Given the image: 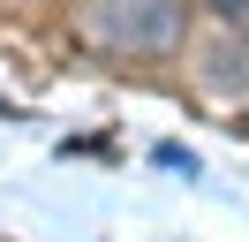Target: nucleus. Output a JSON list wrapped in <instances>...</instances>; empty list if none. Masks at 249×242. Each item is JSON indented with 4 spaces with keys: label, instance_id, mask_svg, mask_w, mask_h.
Listing matches in <instances>:
<instances>
[{
    "label": "nucleus",
    "instance_id": "f03ea898",
    "mask_svg": "<svg viewBox=\"0 0 249 242\" xmlns=\"http://www.w3.org/2000/svg\"><path fill=\"white\" fill-rule=\"evenodd\" d=\"M196 83L212 91V99H227V106H249V38H242V30H227V38L204 45Z\"/></svg>",
    "mask_w": 249,
    "mask_h": 242
},
{
    "label": "nucleus",
    "instance_id": "20e7f679",
    "mask_svg": "<svg viewBox=\"0 0 249 242\" xmlns=\"http://www.w3.org/2000/svg\"><path fill=\"white\" fill-rule=\"evenodd\" d=\"M212 15H227V23H249V0H204Z\"/></svg>",
    "mask_w": 249,
    "mask_h": 242
},
{
    "label": "nucleus",
    "instance_id": "f257e3e1",
    "mask_svg": "<svg viewBox=\"0 0 249 242\" xmlns=\"http://www.w3.org/2000/svg\"><path fill=\"white\" fill-rule=\"evenodd\" d=\"M181 30H189L181 0H91L83 8V38L106 45V53H121V60L181 53Z\"/></svg>",
    "mask_w": 249,
    "mask_h": 242
},
{
    "label": "nucleus",
    "instance_id": "7ed1b4c3",
    "mask_svg": "<svg viewBox=\"0 0 249 242\" xmlns=\"http://www.w3.org/2000/svg\"><path fill=\"white\" fill-rule=\"evenodd\" d=\"M159 166H174V174H196V159H189L181 144H159Z\"/></svg>",
    "mask_w": 249,
    "mask_h": 242
}]
</instances>
